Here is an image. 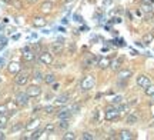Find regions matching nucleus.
<instances>
[{
  "mask_svg": "<svg viewBox=\"0 0 154 140\" xmlns=\"http://www.w3.org/2000/svg\"><path fill=\"white\" fill-rule=\"evenodd\" d=\"M43 82L46 84H50V86H51L53 83H56V76L53 74V73H49V74H46V76L43 77Z\"/></svg>",
  "mask_w": 154,
  "mask_h": 140,
  "instance_id": "17",
  "label": "nucleus"
},
{
  "mask_svg": "<svg viewBox=\"0 0 154 140\" xmlns=\"http://www.w3.org/2000/svg\"><path fill=\"white\" fill-rule=\"evenodd\" d=\"M29 95L27 93H24V92H19L16 95V97H14V101H16L19 106H27L29 104Z\"/></svg>",
  "mask_w": 154,
  "mask_h": 140,
  "instance_id": "4",
  "label": "nucleus"
},
{
  "mask_svg": "<svg viewBox=\"0 0 154 140\" xmlns=\"http://www.w3.org/2000/svg\"><path fill=\"white\" fill-rule=\"evenodd\" d=\"M141 10H143V13H151V6L143 3V6H141Z\"/></svg>",
  "mask_w": 154,
  "mask_h": 140,
  "instance_id": "31",
  "label": "nucleus"
},
{
  "mask_svg": "<svg viewBox=\"0 0 154 140\" xmlns=\"http://www.w3.org/2000/svg\"><path fill=\"white\" fill-rule=\"evenodd\" d=\"M153 39H154V36H153L151 33L146 34V36L143 37V43H144V45H150V43L153 42Z\"/></svg>",
  "mask_w": 154,
  "mask_h": 140,
  "instance_id": "27",
  "label": "nucleus"
},
{
  "mask_svg": "<svg viewBox=\"0 0 154 140\" xmlns=\"http://www.w3.org/2000/svg\"><path fill=\"white\" fill-rule=\"evenodd\" d=\"M44 132H49V133L54 132V124H53V123H47V124H46V127H44Z\"/></svg>",
  "mask_w": 154,
  "mask_h": 140,
  "instance_id": "30",
  "label": "nucleus"
},
{
  "mask_svg": "<svg viewBox=\"0 0 154 140\" xmlns=\"http://www.w3.org/2000/svg\"><path fill=\"white\" fill-rule=\"evenodd\" d=\"M82 139H84V140H93L94 139V136L91 135V133H83V136H82Z\"/></svg>",
  "mask_w": 154,
  "mask_h": 140,
  "instance_id": "34",
  "label": "nucleus"
},
{
  "mask_svg": "<svg viewBox=\"0 0 154 140\" xmlns=\"http://www.w3.org/2000/svg\"><path fill=\"white\" fill-rule=\"evenodd\" d=\"M29 79H30V74L27 72H20L16 74V77H14V82H16L17 86H26L29 82Z\"/></svg>",
  "mask_w": 154,
  "mask_h": 140,
  "instance_id": "2",
  "label": "nucleus"
},
{
  "mask_svg": "<svg viewBox=\"0 0 154 140\" xmlns=\"http://www.w3.org/2000/svg\"><path fill=\"white\" fill-rule=\"evenodd\" d=\"M56 109H54V106H47V107H44V112L46 113H53Z\"/></svg>",
  "mask_w": 154,
  "mask_h": 140,
  "instance_id": "37",
  "label": "nucleus"
},
{
  "mask_svg": "<svg viewBox=\"0 0 154 140\" xmlns=\"http://www.w3.org/2000/svg\"><path fill=\"white\" fill-rule=\"evenodd\" d=\"M7 122H9V116L6 114H0V129H3L7 126Z\"/></svg>",
  "mask_w": 154,
  "mask_h": 140,
  "instance_id": "23",
  "label": "nucleus"
},
{
  "mask_svg": "<svg viewBox=\"0 0 154 140\" xmlns=\"http://www.w3.org/2000/svg\"><path fill=\"white\" fill-rule=\"evenodd\" d=\"M97 64H99L100 69H107V67H110L111 59H110V57H99V60H97Z\"/></svg>",
  "mask_w": 154,
  "mask_h": 140,
  "instance_id": "10",
  "label": "nucleus"
},
{
  "mask_svg": "<svg viewBox=\"0 0 154 140\" xmlns=\"http://www.w3.org/2000/svg\"><path fill=\"white\" fill-rule=\"evenodd\" d=\"M61 51H63V43H61V40L59 39L57 42H54V43L51 45V53H53V54H60Z\"/></svg>",
  "mask_w": 154,
  "mask_h": 140,
  "instance_id": "11",
  "label": "nucleus"
},
{
  "mask_svg": "<svg viewBox=\"0 0 154 140\" xmlns=\"http://www.w3.org/2000/svg\"><path fill=\"white\" fill-rule=\"evenodd\" d=\"M70 116H72V109L70 107H64V109L57 112V117L59 119H70Z\"/></svg>",
  "mask_w": 154,
  "mask_h": 140,
  "instance_id": "13",
  "label": "nucleus"
},
{
  "mask_svg": "<svg viewBox=\"0 0 154 140\" xmlns=\"http://www.w3.org/2000/svg\"><path fill=\"white\" fill-rule=\"evenodd\" d=\"M69 50H70V53H74V45H70V46H69Z\"/></svg>",
  "mask_w": 154,
  "mask_h": 140,
  "instance_id": "39",
  "label": "nucleus"
},
{
  "mask_svg": "<svg viewBox=\"0 0 154 140\" xmlns=\"http://www.w3.org/2000/svg\"><path fill=\"white\" fill-rule=\"evenodd\" d=\"M63 139H64V140H74V139H76V135H74V133H72V132H67L66 135L63 136Z\"/></svg>",
  "mask_w": 154,
  "mask_h": 140,
  "instance_id": "29",
  "label": "nucleus"
},
{
  "mask_svg": "<svg viewBox=\"0 0 154 140\" xmlns=\"http://www.w3.org/2000/svg\"><path fill=\"white\" fill-rule=\"evenodd\" d=\"M119 116H120V113L117 110V107H109L106 110V120H109V122H113L116 119H119Z\"/></svg>",
  "mask_w": 154,
  "mask_h": 140,
  "instance_id": "5",
  "label": "nucleus"
},
{
  "mask_svg": "<svg viewBox=\"0 0 154 140\" xmlns=\"http://www.w3.org/2000/svg\"><path fill=\"white\" fill-rule=\"evenodd\" d=\"M141 2H143V3H146V5H151L154 0H141Z\"/></svg>",
  "mask_w": 154,
  "mask_h": 140,
  "instance_id": "38",
  "label": "nucleus"
},
{
  "mask_svg": "<svg viewBox=\"0 0 154 140\" xmlns=\"http://www.w3.org/2000/svg\"><path fill=\"white\" fill-rule=\"evenodd\" d=\"M43 73L42 72H38V70H36V72L33 73V79H34V82H36V83H40V82H42V80H43Z\"/></svg>",
  "mask_w": 154,
  "mask_h": 140,
  "instance_id": "24",
  "label": "nucleus"
},
{
  "mask_svg": "<svg viewBox=\"0 0 154 140\" xmlns=\"http://www.w3.org/2000/svg\"><path fill=\"white\" fill-rule=\"evenodd\" d=\"M59 127L61 130H66L69 127V119H60V123H59Z\"/></svg>",
  "mask_w": 154,
  "mask_h": 140,
  "instance_id": "26",
  "label": "nucleus"
},
{
  "mask_svg": "<svg viewBox=\"0 0 154 140\" xmlns=\"http://www.w3.org/2000/svg\"><path fill=\"white\" fill-rule=\"evenodd\" d=\"M26 93L29 95V97H37V96L42 95V89L38 87L37 84H33V86H29Z\"/></svg>",
  "mask_w": 154,
  "mask_h": 140,
  "instance_id": "6",
  "label": "nucleus"
},
{
  "mask_svg": "<svg viewBox=\"0 0 154 140\" xmlns=\"http://www.w3.org/2000/svg\"><path fill=\"white\" fill-rule=\"evenodd\" d=\"M137 84L140 86V87L146 89V87H149L150 84H151V80H150L149 76H146V74H140V76L137 77Z\"/></svg>",
  "mask_w": 154,
  "mask_h": 140,
  "instance_id": "7",
  "label": "nucleus"
},
{
  "mask_svg": "<svg viewBox=\"0 0 154 140\" xmlns=\"http://www.w3.org/2000/svg\"><path fill=\"white\" fill-rule=\"evenodd\" d=\"M46 24H47V22H46V19H44V17L37 16V17H34L33 19V26L34 27H44Z\"/></svg>",
  "mask_w": 154,
  "mask_h": 140,
  "instance_id": "16",
  "label": "nucleus"
},
{
  "mask_svg": "<svg viewBox=\"0 0 154 140\" xmlns=\"http://www.w3.org/2000/svg\"><path fill=\"white\" fill-rule=\"evenodd\" d=\"M97 57H94L93 54H87V57L84 59V62H83V64L84 66H87V67H91V66H94V64H97Z\"/></svg>",
  "mask_w": 154,
  "mask_h": 140,
  "instance_id": "14",
  "label": "nucleus"
},
{
  "mask_svg": "<svg viewBox=\"0 0 154 140\" xmlns=\"http://www.w3.org/2000/svg\"><path fill=\"white\" fill-rule=\"evenodd\" d=\"M146 95L147 96H154V86L150 84L149 87H146Z\"/></svg>",
  "mask_w": 154,
  "mask_h": 140,
  "instance_id": "32",
  "label": "nucleus"
},
{
  "mask_svg": "<svg viewBox=\"0 0 154 140\" xmlns=\"http://www.w3.org/2000/svg\"><path fill=\"white\" fill-rule=\"evenodd\" d=\"M120 64H121V59H116V60H113L111 62V69L113 70H119V67H120Z\"/></svg>",
  "mask_w": 154,
  "mask_h": 140,
  "instance_id": "28",
  "label": "nucleus"
},
{
  "mask_svg": "<svg viewBox=\"0 0 154 140\" xmlns=\"http://www.w3.org/2000/svg\"><path fill=\"white\" fill-rule=\"evenodd\" d=\"M20 70H22V64L19 62H11V63H9V66H7V72L11 73V74H17Z\"/></svg>",
  "mask_w": 154,
  "mask_h": 140,
  "instance_id": "8",
  "label": "nucleus"
},
{
  "mask_svg": "<svg viewBox=\"0 0 154 140\" xmlns=\"http://www.w3.org/2000/svg\"><path fill=\"white\" fill-rule=\"evenodd\" d=\"M134 136H133L131 132H128V130H121L120 132V139L121 140H131Z\"/></svg>",
  "mask_w": 154,
  "mask_h": 140,
  "instance_id": "19",
  "label": "nucleus"
},
{
  "mask_svg": "<svg viewBox=\"0 0 154 140\" xmlns=\"http://www.w3.org/2000/svg\"><path fill=\"white\" fill-rule=\"evenodd\" d=\"M94 84H96L94 76H86V77L82 80L80 87H82V90H84V92H88V90H91L94 87Z\"/></svg>",
  "mask_w": 154,
  "mask_h": 140,
  "instance_id": "1",
  "label": "nucleus"
},
{
  "mask_svg": "<svg viewBox=\"0 0 154 140\" xmlns=\"http://www.w3.org/2000/svg\"><path fill=\"white\" fill-rule=\"evenodd\" d=\"M133 76V72L131 70H128V69H121L119 74H117V77L119 80H127V79H130Z\"/></svg>",
  "mask_w": 154,
  "mask_h": 140,
  "instance_id": "12",
  "label": "nucleus"
},
{
  "mask_svg": "<svg viewBox=\"0 0 154 140\" xmlns=\"http://www.w3.org/2000/svg\"><path fill=\"white\" fill-rule=\"evenodd\" d=\"M69 101V95H60L57 99H56V104H66Z\"/></svg>",
  "mask_w": 154,
  "mask_h": 140,
  "instance_id": "20",
  "label": "nucleus"
},
{
  "mask_svg": "<svg viewBox=\"0 0 154 140\" xmlns=\"http://www.w3.org/2000/svg\"><path fill=\"white\" fill-rule=\"evenodd\" d=\"M3 64H5V60H3V59H0V67H2Z\"/></svg>",
  "mask_w": 154,
  "mask_h": 140,
  "instance_id": "41",
  "label": "nucleus"
},
{
  "mask_svg": "<svg viewBox=\"0 0 154 140\" xmlns=\"http://www.w3.org/2000/svg\"><path fill=\"white\" fill-rule=\"evenodd\" d=\"M6 3H11V5H13V3H14V2H16V0H5Z\"/></svg>",
  "mask_w": 154,
  "mask_h": 140,
  "instance_id": "40",
  "label": "nucleus"
},
{
  "mask_svg": "<svg viewBox=\"0 0 154 140\" xmlns=\"http://www.w3.org/2000/svg\"><path fill=\"white\" fill-rule=\"evenodd\" d=\"M29 3H34V2H37V0H27Z\"/></svg>",
  "mask_w": 154,
  "mask_h": 140,
  "instance_id": "42",
  "label": "nucleus"
},
{
  "mask_svg": "<svg viewBox=\"0 0 154 140\" xmlns=\"http://www.w3.org/2000/svg\"><path fill=\"white\" fill-rule=\"evenodd\" d=\"M111 101H113V104H121V103H123V97H121V96H116Z\"/></svg>",
  "mask_w": 154,
  "mask_h": 140,
  "instance_id": "33",
  "label": "nucleus"
},
{
  "mask_svg": "<svg viewBox=\"0 0 154 140\" xmlns=\"http://www.w3.org/2000/svg\"><path fill=\"white\" fill-rule=\"evenodd\" d=\"M7 112H9L7 104H0V114H6Z\"/></svg>",
  "mask_w": 154,
  "mask_h": 140,
  "instance_id": "36",
  "label": "nucleus"
},
{
  "mask_svg": "<svg viewBox=\"0 0 154 140\" xmlns=\"http://www.w3.org/2000/svg\"><path fill=\"white\" fill-rule=\"evenodd\" d=\"M128 109H130V104H119V107H117V110H119V113L120 114H126L127 112H128Z\"/></svg>",
  "mask_w": 154,
  "mask_h": 140,
  "instance_id": "21",
  "label": "nucleus"
},
{
  "mask_svg": "<svg viewBox=\"0 0 154 140\" xmlns=\"http://www.w3.org/2000/svg\"><path fill=\"white\" fill-rule=\"evenodd\" d=\"M34 51L30 50V47H24L23 49V59L26 60V62H33L34 60Z\"/></svg>",
  "mask_w": 154,
  "mask_h": 140,
  "instance_id": "9",
  "label": "nucleus"
},
{
  "mask_svg": "<svg viewBox=\"0 0 154 140\" xmlns=\"http://www.w3.org/2000/svg\"><path fill=\"white\" fill-rule=\"evenodd\" d=\"M38 60L43 64H46V66H50L53 63V53H50V51H40L38 53Z\"/></svg>",
  "mask_w": 154,
  "mask_h": 140,
  "instance_id": "3",
  "label": "nucleus"
},
{
  "mask_svg": "<svg viewBox=\"0 0 154 140\" xmlns=\"http://www.w3.org/2000/svg\"><path fill=\"white\" fill-rule=\"evenodd\" d=\"M38 124H40V120L38 119H33L32 122H29L26 124V130H33V129H37Z\"/></svg>",
  "mask_w": 154,
  "mask_h": 140,
  "instance_id": "18",
  "label": "nucleus"
},
{
  "mask_svg": "<svg viewBox=\"0 0 154 140\" xmlns=\"http://www.w3.org/2000/svg\"><path fill=\"white\" fill-rule=\"evenodd\" d=\"M22 129H23V124L17 123L16 126H13V127H11V132H13V133H16V132H19V130H22Z\"/></svg>",
  "mask_w": 154,
  "mask_h": 140,
  "instance_id": "35",
  "label": "nucleus"
},
{
  "mask_svg": "<svg viewBox=\"0 0 154 140\" xmlns=\"http://www.w3.org/2000/svg\"><path fill=\"white\" fill-rule=\"evenodd\" d=\"M40 10L43 11V13H50V11L53 10V3L51 2H43L42 5H40Z\"/></svg>",
  "mask_w": 154,
  "mask_h": 140,
  "instance_id": "15",
  "label": "nucleus"
},
{
  "mask_svg": "<svg viewBox=\"0 0 154 140\" xmlns=\"http://www.w3.org/2000/svg\"><path fill=\"white\" fill-rule=\"evenodd\" d=\"M43 133H44V129H37V130H36V132H34V133H33V135H32V136H30V137H29V139H32V140L40 139Z\"/></svg>",
  "mask_w": 154,
  "mask_h": 140,
  "instance_id": "22",
  "label": "nucleus"
},
{
  "mask_svg": "<svg viewBox=\"0 0 154 140\" xmlns=\"http://www.w3.org/2000/svg\"><path fill=\"white\" fill-rule=\"evenodd\" d=\"M137 116L136 114H128L127 116V119H126V123H128V124H134V123H137Z\"/></svg>",
  "mask_w": 154,
  "mask_h": 140,
  "instance_id": "25",
  "label": "nucleus"
}]
</instances>
